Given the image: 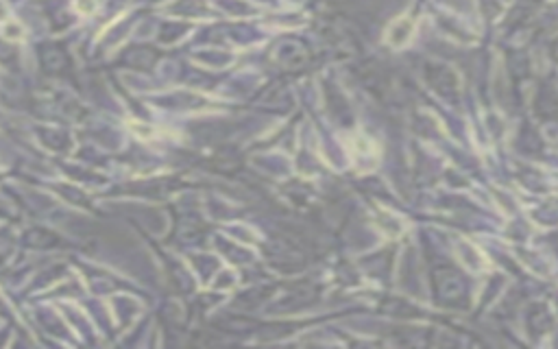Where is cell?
Wrapping results in <instances>:
<instances>
[{"label": "cell", "instance_id": "1", "mask_svg": "<svg viewBox=\"0 0 558 349\" xmlns=\"http://www.w3.org/2000/svg\"><path fill=\"white\" fill-rule=\"evenodd\" d=\"M410 33H412V22L403 18V20H397L395 24H392L391 29H388L386 40L391 42L392 46H401V44H406V42H408Z\"/></svg>", "mask_w": 558, "mask_h": 349}, {"label": "cell", "instance_id": "2", "mask_svg": "<svg viewBox=\"0 0 558 349\" xmlns=\"http://www.w3.org/2000/svg\"><path fill=\"white\" fill-rule=\"evenodd\" d=\"M74 9L79 11L81 15H92L96 11V0H76Z\"/></svg>", "mask_w": 558, "mask_h": 349}]
</instances>
